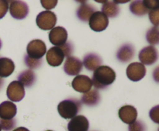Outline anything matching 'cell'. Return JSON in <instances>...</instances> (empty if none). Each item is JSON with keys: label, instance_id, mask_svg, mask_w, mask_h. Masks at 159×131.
Masks as SVG:
<instances>
[{"label": "cell", "instance_id": "obj_1", "mask_svg": "<svg viewBox=\"0 0 159 131\" xmlns=\"http://www.w3.org/2000/svg\"><path fill=\"white\" fill-rule=\"evenodd\" d=\"M116 72L108 66H100L93 72V86L96 89H106L116 80Z\"/></svg>", "mask_w": 159, "mask_h": 131}, {"label": "cell", "instance_id": "obj_2", "mask_svg": "<svg viewBox=\"0 0 159 131\" xmlns=\"http://www.w3.org/2000/svg\"><path fill=\"white\" fill-rule=\"evenodd\" d=\"M82 104L79 100L69 98L61 102L57 106V111L64 119H72L80 111Z\"/></svg>", "mask_w": 159, "mask_h": 131}, {"label": "cell", "instance_id": "obj_3", "mask_svg": "<svg viewBox=\"0 0 159 131\" xmlns=\"http://www.w3.org/2000/svg\"><path fill=\"white\" fill-rule=\"evenodd\" d=\"M36 23L40 29L43 30H50L55 26L57 16L55 13L51 11H43L37 15Z\"/></svg>", "mask_w": 159, "mask_h": 131}, {"label": "cell", "instance_id": "obj_4", "mask_svg": "<svg viewBox=\"0 0 159 131\" xmlns=\"http://www.w3.org/2000/svg\"><path fill=\"white\" fill-rule=\"evenodd\" d=\"M26 52L30 58L40 59L47 52L46 44L40 39L32 40L28 43Z\"/></svg>", "mask_w": 159, "mask_h": 131}, {"label": "cell", "instance_id": "obj_5", "mask_svg": "<svg viewBox=\"0 0 159 131\" xmlns=\"http://www.w3.org/2000/svg\"><path fill=\"white\" fill-rule=\"evenodd\" d=\"M89 27L95 32L105 30L109 25V18L100 11L95 12L89 19Z\"/></svg>", "mask_w": 159, "mask_h": 131}, {"label": "cell", "instance_id": "obj_6", "mask_svg": "<svg viewBox=\"0 0 159 131\" xmlns=\"http://www.w3.org/2000/svg\"><path fill=\"white\" fill-rule=\"evenodd\" d=\"M9 10L11 16L16 19L21 20L26 18L29 14V6L25 2L23 1H11Z\"/></svg>", "mask_w": 159, "mask_h": 131}, {"label": "cell", "instance_id": "obj_7", "mask_svg": "<svg viewBox=\"0 0 159 131\" xmlns=\"http://www.w3.org/2000/svg\"><path fill=\"white\" fill-rule=\"evenodd\" d=\"M6 95L11 102L21 101L25 96L24 86L18 80L12 81L8 86Z\"/></svg>", "mask_w": 159, "mask_h": 131}, {"label": "cell", "instance_id": "obj_8", "mask_svg": "<svg viewBox=\"0 0 159 131\" xmlns=\"http://www.w3.org/2000/svg\"><path fill=\"white\" fill-rule=\"evenodd\" d=\"M138 57L141 63L144 66H152L158 60V50L153 46H146L140 51Z\"/></svg>", "mask_w": 159, "mask_h": 131}, {"label": "cell", "instance_id": "obj_9", "mask_svg": "<svg viewBox=\"0 0 159 131\" xmlns=\"http://www.w3.org/2000/svg\"><path fill=\"white\" fill-rule=\"evenodd\" d=\"M146 68L141 63H132L127 66V76L131 81L138 82L142 80L146 75Z\"/></svg>", "mask_w": 159, "mask_h": 131}, {"label": "cell", "instance_id": "obj_10", "mask_svg": "<svg viewBox=\"0 0 159 131\" xmlns=\"http://www.w3.org/2000/svg\"><path fill=\"white\" fill-rule=\"evenodd\" d=\"M68 32L62 26L53 28L49 32V40L54 46H61L67 43Z\"/></svg>", "mask_w": 159, "mask_h": 131}, {"label": "cell", "instance_id": "obj_11", "mask_svg": "<svg viewBox=\"0 0 159 131\" xmlns=\"http://www.w3.org/2000/svg\"><path fill=\"white\" fill-rule=\"evenodd\" d=\"M71 86L77 92L85 93L91 90L93 87V82L91 79L87 76L78 75L72 80Z\"/></svg>", "mask_w": 159, "mask_h": 131}, {"label": "cell", "instance_id": "obj_12", "mask_svg": "<svg viewBox=\"0 0 159 131\" xmlns=\"http://www.w3.org/2000/svg\"><path fill=\"white\" fill-rule=\"evenodd\" d=\"M65 54L59 46H53L46 52V59L51 66H59L65 59Z\"/></svg>", "mask_w": 159, "mask_h": 131}, {"label": "cell", "instance_id": "obj_13", "mask_svg": "<svg viewBox=\"0 0 159 131\" xmlns=\"http://www.w3.org/2000/svg\"><path fill=\"white\" fill-rule=\"evenodd\" d=\"M83 65L79 59L75 56H69L65 60L64 65V71L68 76H78L82 71Z\"/></svg>", "mask_w": 159, "mask_h": 131}, {"label": "cell", "instance_id": "obj_14", "mask_svg": "<svg viewBox=\"0 0 159 131\" xmlns=\"http://www.w3.org/2000/svg\"><path fill=\"white\" fill-rule=\"evenodd\" d=\"M119 117L124 123L130 125L134 123L138 117V111L136 108L130 105H125L119 109Z\"/></svg>", "mask_w": 159, "mask_h": 131}, {"label": "cell", "instance_id": "obj_15", "mask_svg": "<svg viewBox=\"0 0 159 131\" xmlns=\"http://www.w3.org/2000/svg\"><path fill=\"white\" fill-rule=\"evenodd\" d=\"M89 123L82 115H78L71 119L68 124V131H88Z\"/></svg>", "mask_w": 159, "mask_h": 131}, {"label": "cell", "instance_id": "obj_16", "mask_svg": "<svg viewBox=\"0 0 159 131\" xmlns=\"http://www.w3.org/2000/svg\"><path fill=\"white\" fill-rule=\"evenodd\" d=\"M17 107L11 101H4L0 104V118L2 120H11L15 117Z\"/></svg>", "mask_w": 159, "mask_h": 131}, {"label": "cell", "instance_id": "obj_17", "mask_svg": "<svg viewBox=\"0 0 159 131\" xmlns=\"http://www.w3.org/2000/svg\"><path fill=\"white\" fill-rule=\"evenodd\" d=\"M135 49L134 46L130 43L123 45L116 52V58L122 63H127L130 61L134 56Z\"/></svg>", "mask_w": 159, "mask_h": 131}, {"label": "cell", "instance_id": "obj_18", "mask_svg": "<svg viewBox=\"0 0 159 131\" xmlns=\"http://www.w3.org/2000/svg\"><path fill=\"white\" fill-rule=\"evenodd\" d=\"M102 64V59L96 53H88L84 56L82 65L89 71H95Z\"/></svg>", "mask_w": 159, "mask_h": 131}, {"label": "cell", "instance_id": "obj_19", "mask_svg": "<svg viewBox=\"0 0 159 131\" xmlns=\"http://www.w3.org/2000/svg\"><path fill=\"white\" fill-rule=\"evenodd\" d=\"M95 12H96V9L94 6L86 2H84L83 4H81V6L78 9L77 16L81 21L88 22L91 15Z\"/></svg>", "mask_w": 159, "mask_h": 131}, {"label": "cell", "instance_id": "obj_20", "mask_svg": "<svg viewBox=\"0 0 159 131\" xmlns=\"http://www.w3.org/2000/svg\"><path fill=\"white\" fill-rule=\"evenodd\" d=\"M15 69V64L11 59L0 58V77L6 78L9 76Z\"/></svg>", "mask_w": 159, "mask_h": 131}, {"label": "cell", "instance_id": "obj_21", "mask_svg": "<svg viewBox=\"0 0 159 131\" xmlns=\"http://www.w3.org/2000/svg\"><path fill=\"white\" fill-rule=\"evenodd\" d=\"M100 100V95L96 89H93L83 93L81 98V101L83 104L89 106H93L97 105Z\"/></svg>", "mask_w": 159, "mask_h": 131}, {"label": "cell", "instance_id": "obj_22", "mask_svg": "<svg viewBox=\"0 0 159 131\" xmlns=\"http://www.w3.org/2000/svg\"><path fill=\"white\" fill-rule=\"evenodd\" d=\"M99 2L103 3L102 6V12L104 15L110 18L117 16L120 12V8L114 2L104 1Z\"/></svg>", "mask_w": 159, "mask_h": 131}, {"label": "cell", "instance_id": "obj_23", "mask_svg": "<svg viewBox=\"0 0 159 131\" xmlns=\"http://www.w3.org/2000/svg\"><path fill=\"white\" fill-rule=\"evenodd\" d=\"M18 81L21 83L23 86L31 87L36 81L35 73L31 69H26L18 76Z\"/></svg>", "mask_w": 159, "mask_h": 131}, {"label": "cell", "instance_id": "obj_24", "mask_svg": "<svg viewBox=\"0 0 159 131\" xmlns=\"http://www.w3.org/2000/svg\"><path fill=\"white\" fill-rule=\"evenodd\" d=\"M130 10L134 15L142 16L148 12V9L145 7L143 1H134L130 5Z\"/></svg>", "mask_w": 159, "mask_h": 131}, {"label": "cell", "instance_id": "obj_25", "mask_svg": "<svg viewBox=\"0 0 159 131\" xmlns=\"http://www.w3.org/2000/svg\"><path fill=\"white\" fill-rule=\"evenodd\" d=\"M146 39L151 45H157L159 43V31L158 27L154 26L151 28L146 34Z\"/></svg>", "mask_w": 159, "mask_h": 131}, {"label": "cell", "instance_id": "obj_26", "mask_svg": "<svg viewBox=\"0 0 159 131\" xmlns=\"http://www.w3.org/2000/svg\"><path fill=\"white\" fill-rule=\"evenodd\" d=\"M24 63L30 69H37L42 65L43 60H42V59H35L30 58L27 55H26L24 57Z\"/></svg>", "mask_w": 159, "mask_h": 131}, {"label": "cell", "instance_id": "obj_27", "mask_svg": "<svg viewBox=\"0 0 159 131\" xmlns=\"http://www.w3.org/2000/svg\"><path fill=\"white\" fill-rule=\"evenodd\" d=\"M16 120L15 119L11 120H2L0 119V128L4 131H10L15 127Z\"/></svg>", "mask_w": 159, "mask_h": 131}, {"label": "cell", "instance_id": "obj_28", "mask_svg": "<svg viewBox=\"0 0 159 131\" xmlns=\"http://www.w3.org/2000/svg\"><path fill=\"white\" fill-rule=\"evenodd\" d=\"M128 129L129 131H146V126L141 120H136L129 125Z\"/></svg>", "mask_w": 159, "mask_h": 131}, {"label": "cell", "instance_id": "obj_29", "mask_svg": "<svg viewBox=\"0 0 159 131\" xmlns=\"http://www.w3.org/2000/svg\"><path fill=\"white\" fill-rule=\"evenodd\" d=\"M149 18L152 24L158 27L159 25V9L151 10L149 12Z\"/></svg>", "mask_w": 159, "mask_h": 131}, {"label": "cell", "instance_id": "obj_30", "mask_svg": "<svg viewBox=\"0 0 159 131\" xmlns=\"http://www.w3.org/2000/svg\"><path fill=\"white\" fill-rule=\"evenodd\" d=\"M62 51H63L65 56H67V58L71 56V54L73 52V45L70 42H67L62 46H59Z\"/></svg>", "mask_w": 159, "mask_h": 131}, {"label": "cell", "instance_id": "obj_31", "mask_svg": "<svg viewBox=\"0 0 159 131\" xmlns=\"http://www.w3.org/2000/svg\"><path fill=\"white\" fill-rule=\"evenodd\" d=\"M40 4L41 6L44 8L45 9H47L48 11H50L51 9H54L57 4V1L56 0H48V1H45V0H41L40 1Z\"/></svg>", "mask_w": 159, "mask_h": 131}, {"label": "cell", "instance_id": "obj_32", "mask_svg": "<svg viewBox=\"0 0 159 131\" xmlns=\"http://www.w3.org/2000/svg\"><path fill=\"white\" fill-rule=\"evenodd\" d=\"M9 10V2L6 0H0V19L6 15Z\"/></svg>", "mask_w": 159, "mask_h": 131}, {"label": "cell", "instance_id": "obj_33", "mask_svg": "<svg viewBox=\"0 0 159 131\" xmlns=\"http://www.w3.org/2000/svg\"><path fill=\"white\" fill-rule=\"evenodd\" d=\"M151 119L153 120L155 123H159V106H156L152 108L149 113Z\"/></svg>", "mask_w": 159, "mask_h": 131}, {"label": "cell", "instance_id": "obj_34", "mask_svg": "<svg viewBox=\"0 0 159 131\" xmlns=\"http://www.w3.org/2000/svg\"><path fill=\"white\" fill-rule=\"evenodd\" d=\"M143 3L148 11L159 9V1H143Z\"/></svg>", "mask_w": 159, "mask_h": 131}, {"label": "cell", "instance_id": "obj_35", "mask_svg": "<svg viewBox=\"0 0 159 131\" xmlns=\"http://www.w3.org/2000/svg\"><path fill=\"white\" fill-rule=\"evenodd\" d=\"M13 131H30L29 129H26V127H23V126H20V127L16 128V129H14Z\"/></svg>", "mask_w": 159, "mask_h": 131}, {"label": "cell", "instance_id": "obj_36", "mask_svg": "<svg viewBox=\"0 0 159 131\" xmlns=\"http://www.w3.org/2000/svg\"><path fill=\"white\" fill-rule=\"evenodd\" d=\"M3 83H4V81H3V80H2V79L1 77H0V89H1V88L2 87V86H3Z\"/></svg>", "mask_w": 159, "mask_h": 131}, {"label": "cell", "instance_id": "obj_37", "mask_svg": "<svg viewBox=\"0 0 159 131\" xmlns=\"http://www.w3.org/2000/svg\"><path fill=\"white\" fill-rule=\"evenodd\" d=\"M1 47H2V41L1 39H0V49H1Z\"/></svg>", "mask_w": 159, "mask_h": 131}, {"label": "cell", "instance_id": "obj_38", "mask_svg": "<svg viewBox=\"0 0 159 131\" xmlns=\"http://www.w3.org/2000/svg\"><path fill=\"white\" fill-rule=\"evenodd\" d=\"M46 131H53V130H46Z\"/></svg>", "mask_w": 159, "mask_h": 131}, {"label": "cell", "instance_id": "obj_39", "mask_svg": "<svg viewBox=\"0 0 159 131\" xmlns=\"http://www.w3.org/2000/svg\"><path fill=\"white\" fill-rule=\"evenodd\" d=\"M2 130V129H1V128H0V131H1Z\"/></svg>", "mask_w": 159, "mask_h": 131}]
</instances>
